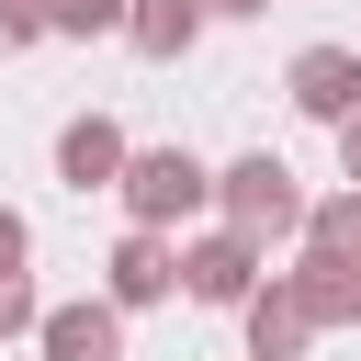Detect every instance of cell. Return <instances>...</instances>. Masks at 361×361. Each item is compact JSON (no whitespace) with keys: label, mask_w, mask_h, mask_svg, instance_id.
Returning <instances> with one entry per match:
<instances>
[{"label":"cell","mask_w":361,"mask_h":361,"mask_svg":"<svg viewBox=\"0 0 361 361\" xmlns=\"http://www.w3.org/2000/svg\"><path fill=\"white\" fill-rule=\"evenodd\" d=\"M214 203H226V237H248V248H271V237H305V192H293V169L259 147V158H237V169H214Z\"/></svg>","instance_id":"cell-1"},{"label":"cell","mask_w":361,"mask_h":361,"mask_svg":"<svg viewBox=\"0 0 361 361\" xmlns=\"http://www.w3.org/2000/svg\"><path fill=\"white\" fill-rule=\"evenodd\" d=\"M214 203V169L192 158V147H135L124 158V214L147 226V237H169L180 214H203Z\"/></svg>","instance_id":"cell-2"},{"label":"cell","mask_w":361,"mask_h":361,"mask_svg":"<svg viewBox=\"0 0 361 361\" xmlns=\"http://www.w3.org/2000/svg\"><path fill=\"white\" fill-rule=\"evenodd\" d=\"M180 293V248L169 237H147V226H124V248L102 259V305L113 316H135V305H169Z\"/></svg>","instance_id":"cell-3"},{"label":"cell","mask_w":361,"mask_h":361,"mask_svg":"<svg viewBox=\"0 0 361 361\" xmlns=\"http://www.w3.org/2000/svg\"><path fill=\"white\" fill-rule=\"evenodd\" d=\"M180 293H192V305H237V316H248V293H259V248H248V237H226V226H214V237H192V248H180Z\"/></svg>","instance_id":"cell-4"},{"label":"cell","mask_w":361,"mask_h":361,"mask_svg":"<svg viewBox=\"0 0 361 361\" xmlns=\"http://www.w3.org/2000/svg\"><path fill=\"white\" fill-rule=\"evenodd\" d=\"M282 90H293V113L350 124V113H361V56H350V45H305V56L282 68Z\"/></svg>","instance_id":"cell-5"},{"label":"cell","mask_w":361,"mask_h":361,"mask_svg":"<svg viewBox=\"0 0 361 361\" xmlns=\"http://www.w3.org/2000/svg\"><path fill=\"white\" fill-rule=\"evenodd\" d=\"M124 158H135V147H124L113 113H79V124L56 135V180H68V192H124Z\"/></svg>","instance_id":"cell-6"},{"label":"cell","mask_w":361,"mask_h":361,"mask_svg":"<svg viewBox=\"0 0 361 361\" xmlns=\"http://www.w3.org/2000/svg\"><path fill=\"white\" fill-rule=\"evenodd\" d=\"M34 350H45V361H124V316H113V305H45Z\"/></svg>","instance_id":"cell-7"},{"label":"cell","mask_w":361,"mask_h":361,"mask_svg":"<svg viewBox=\"0 0 361 361\" xmlns=\"http://www.w3.org/2000/svg\"><path fill=\"white\" fill-rule=\"evenodd\" d=\"M282 282H293L305 327H350V316H361V271H350V259H316V248H305V259H293Z\"/></svg>","instance_id":"cell-8"},{"label":"cell","mask_w":361,"mask_h":361,"mask_svg":"<svg viewBox=\"0 0 361 361\" xmlns=\"http://www.w3.org/2000/svg\"><path fill=\"white\" fill-rule=\"evenodd\" d=\"M237 327H248V361H293V350L316 338V327H305V305H293V282L248 293V316H237Z\"/></svg>","instance_id":"cell-9"},{"label":"cell","mask_w":361,"mask_h":361,"mask_svg":"<svg viewBox=\"0 0 361 361\" xmlns=\"http://www.w3.org/2000/svg\"><path fill=\"white\" fill-rule=\"evenodd\" d=\"M192 34H203V0H135V11H124V45L158 56V68L192 56Z\"/></svg>","instance_id":"cell-10"},{"label":"cell","mask_w":361,"mask_h":361,"mask_svg":"<svg viewBox=\"0 0 361 361\" xmlns=\"http://www.w3.org/2000/svg\"><path fill=\"white\" fill-rule=\"evenodd\" d=\"M305 248L361 271V192H327V203H305Z\"/></svg>","instance_id":"cell-11"},{"label":"cell","mask_w":361,"mask_h":361,"mask_svg":"<svg viewBox=\"0 0 361 361\" xmlns=\"http://www.w3.org/2000/svg\"><path fill=\"white\" fill-rule=\"evenodd\" d=\"M124 11H135V0H45V34L90 45V34H124Z\"/></svg>","instance_id":"cell-12"},{"label":"cell","mask_w":361,"mask_h":361,"mask_svg":"<svg viewBox=\"0 0 361 361\" xmlns=\"http://www.w3.org/2000/svg\"><path fill=\"white\" fill-rule=\"evenodd\" d=\"M34 327H45V293L23 271H0V338H34Z\"/></svg>","instance_id":"cell-13"},{"label":"cell","mask_w":361,"mask_h":361,"mask_svg":"<svg viewBox=\"0 0 361 361\" xmlns=\"http://www.w3.org/2000/svg\"><path fill=\"white\" fill-rule=\"evenodd\" d=\"M11 45H45V0H0V56Z\"/></svg>","instance_id":"cell-14"},{"label":"cell","mask_w":361,"mask_h":361,"mask_svg":"<svg viewBox=\"0 0 361 361\" xmlns=\"http://www.w3.org/2000/svg\"><path fill=\"white\" fill-rule=\"evenodd\" d=\"M23 259H34V226H23L11 203H0V271H23Z\"/></svg>","instance_id":"cell-15"},{"label":"cell","mask_w":361,"mask_h":361,"mask_svg":"<svg viewBox=\"0 0 361 361\" xmlns=\"http://www.w3.org/2000/svg\"><path fill=\"white\" fill-rule=\"evenodd\" d=\"M338 169H350V192H361V113L338 124Z\"/></svg>","instance_id":"cell-16"},{"label":"cell","mask_w":361,"mask_h":361,"mask_svg":"<svg viewBox=\"0 0 361 361\" xmlns=\"http://www.w3.org/2000/svg\"><path fill=\"white\" fill-rule=\"evenodd\" d=\"M203 11H237V23H248V11H271V0H203Z\"/></svg>","instance_id":"cell-17"}]
</instances>
